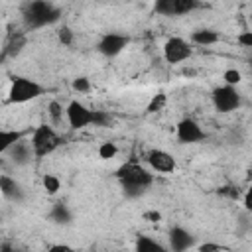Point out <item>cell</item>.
Instances as JSON below:
<instances>
[{
  "mask_svg": "<svg viewBox=\"0 0 252 252\" xmlns=\"http://www.w3.org/2000/svg\"><path fill=\"white\" fill-rule=\"evenodd\" d=\"M124 193L128 197H140L144 193V187H138V185H124Z\"/></svg>",
  "mask_w": 252,
  "mask_h": 252,
  "instance_id": "83f0119b",
  "label": "cell"
},
{
  "mask_svg": "<svg viewBox=\"0 0 252 252\" xmlns=\"http://www.w3.org/2000/svg\"><path fill=\"white\" fill-rule=\"evenodd\" d=\"M59 136L45 124L37 126V130L33 132V138H32V148H33V154L37 158H43L47 154H51L57 146H59Z\"/></svg>",
  "mask_w": 252,
  "mask_h": 252,
  "instance_id": "7a4b0ae2",
  "label": "cell"
},
{
  "mask_svg": "<svg viewBox=\"0 0 252 252\" xmlns=\"http://www.w3.org/2000/svg\"><path fill=\"white\" fill-rule=\"evenodd\" d=\"M219 193H222V195H226L230 199H238V189H234V187H222Z\"/></svg>",
  "mask_w": 252,
  "mask_h": 252,
  "instance_id": "4dcf8cb0",
  "label": "cell"
},
{
  "mask_svg": "<svg viewBox=\"0 0 252 252\" xmlns=\"http://www.w3.org/2000/svg\"><path fill=\"white\" fill-rule=\"evenodd\" d=\"M213 102L217 106V110L220 112H230L234 110L238 104H240V96L238 93L232 89V85H226V87H220L213 93Z\"/></svg>",
  "mask_w": 252,
  "mask_h": 252,
  "instance_id": "5b68a950",
  "label": "cell"
},
{
  "mask_svg": "<svg viewBox=\"0 0 252 252\" xmlns=\"http://www.w3.org/2000/svg\"><path fill=\"white\" fill-rule=\"evenodd\" d=\"M24 43H26V39H24L22 35H18V39H14V41L10 43V47H6V49H4V55H6V53H10V55H16V53L22 49V45H24Z\"/></svg>",
  "mask_w": 252,
  "mask_h": 252,
  "instance_id": "cb8c5ba5",
  "label": "cell"
},
{
  "mask_svg": "<svg viewBox=\"0 0 252 252\" xmlns=\"http://www.w3.org/2000/svg\"><path fill=\"white\" fill-rule=\"evenodd\" d=\"M59 14L61 12L57 8H53L47 0H32L24 10V20L28 26L39 28V26H45V24L59 20Z\"/></svg>",
  "mask_w": 252,
  "mask_h": 252,
  "instance_id": "6da1fadb",
  "label": "cell"
},
{
  "mask_svg": "<svg viewBox=\"0 0 252 252\" xmlns=\"http://www.w3.org/2000/svg\"><path fill=\"white\" fill-rule=\"evenodd\" d=\"M197 8V0H175V14H187Z\"/></svg>",
  "mask_w": 252,
  "mask_h": 252,
  "instance_id": "d6986e66",
  "label": "cell"
},
{
  "mask_svg": "<svg viewBox=\"0 0 252 252\" xmlns=\"http://www.w3.org/2000/svg\"><path fill=\"white\" fill-rule=\"evenodd\" d=\"M98 154H100V158H102V159H110V158H114V156H116V146H114L112 142H106V144H102V146H100Z\"/></svg>",
  "mask_w": 252,
  "mask_h": 252,
  "instance_id": "603a6c76",
  "label": "cell"
},
{
  "mask_svg": "<svg viewBox=\"0 0 252 252\" xmlns=\"http://www.w3.org/2000/svg\"><path fill=\"white\" fill-rule=\"evenodd\" d=\"M169 242H171V248H173V250L181 252V250H187V248L193 244V236H191L185 228L175 226V228H171V232H169Z\"/></svg>",
  "mask_w": 252,
  "mask_h": 252,
  "instance_id": "8fae6325",
  "label": "cell"
},
{
  "mask_svg": "<svg viewBox=\"0 0 252 252\" xmlns=\"http://www.w3.org/2000/svg\"><path fill=\"white\" fill-rule=\"evenodd\" d=\"M12 156H14V161H18V163H26V161L30 159L32 152H30L28 144H24V142H16V144L12 146Z\"/></svg>",
  "mask_w": 252,
  "mask_h": 252,
  "instance_id": "2e32d148",
  "label": "cell"
},
{
  "mask_svg": "<svg viewBox=\"0 0 252 252\" xmlns=\"http://www.w3.org/2000/svg\"><path fill=\"white\" fill-rule=\"evenodd\" d=\"M217 39H219V35L213 30H199L193 33V41L199 45H211V43H217Z\"/></svg>",
  "mask_w": 252,
  "mask_h": 252,
  "instance_id": "5bb4252c",
  "label": "cell"
},
{
  "mask_svg": "<svg viewBox=\"0 0 252 252\" xmlns=\"http://www.w3.org/2000/svg\"><path fill=\"white\" fill-rule=\"evenodd\" d=\"M73 89H75V91L85 93V91H89V81H87L85 77H79V79H75V81H73Z\"/></svg>",
  "mask_w": 252,
  "mask_h": 252,
  "instance_id": "f1b7e54d",
  "label": "cell"
},
{
  "mask_svg": "<svg viewBox=\"0 0 252 252\" xmlns=\"http://www.w3.org/2000/svg\"><path fill=\"white\" fill-rule=\"evenodd\" d=\"M116 175L122 181V185H138V187L146 189L152 183V173H148L138 163H124L122 167H118Z\"/></svg>",
  "mask_w": 252,
  "mask_h": 252,
  "instance_id": "277c9868",
  "label": "cell"
},
{
  "mask_svg": "<svg viewBox=\"0 0 252 252\" xmlns=\"http://www.w3.org/2000/svg\"><path fill=\"white\" fill-rule=\"evenodd\" d=\"M165 94L163 93H159V94H156L152 100H150V104H148V112L152 114V112H158V110H161L163 108V104H165Z\"/></svg>",
  "mask_w": 252,
  "mask_h": 252,
  "instance_id": "ffe728a7",
  "label": "cell"
},
{
  "mask_svg": "<svg viewBox=\"0 0 252 252\" xmlns=\"http://www.w3.org/2000/svg\"><path fill=\"white\" fill-rule=\"evenodd\" d=\"M20 138H22V134L16 132V130H2V134H0V150L2 152L10 150L16 142H20Z\"/></svg>",
  "mask_w": 252,
  "mask_h": 252,
  "instance_id": "4fadbf2b",
  "label": "cell"
},
{
  "mask_svg": "<svg viewBox=\"0 0 252 252\" xmlns=\"http://www.w3.org/2000/svg\"><path fill=\"white\" fill-rule=\"evenodd\" d=\"M199 250H201V252H209V250H226V246H220V244H203Z\"/></svg>",
  "mask_w": 252,
  "mask_h": 252,
  "instance_id": "d6a6232c",
  "label": "cell"
},
{
  "mask_svg": "<svg viewBox=\"0 0 252 252\" xmlns=\"http://www.w3.org/2000/svg\"><path fill=\"white\" fill-rule=\"evenodd\" d=\"M49 114L53 116V120H59V118H61L63 108H61V104H59L57 100H51V102H49Z\"/></svg>",
  "mask_w": 252,
  "mask_h": 252,
  "instance_id": "4316f807",
  "label": "cell"
},
{
  "mask_svg": "<svg viewBox=\"0 0 252 252\" xmlns=\"http://www.w3.org/2000/svg\"><path fill=\"white\" fill-rule=\"evenodd\" d=\"M93 124L94 126H108L110 124V116L102 110H94L93 112Z\"/></svg>",
  "mask_w": 252,
  "mask_h": 252,
  "instance_id": "7402d4cb",
  "label": "cell"
},
{
  "mask_svg": "<svg viewBox=\"0 0 252 252\" xmlns=\"http://www.w3.org/2000/svg\"><path fill=\"white\" fill-rule=\"evenodd\" d=\"M51 250H71L69 246H61V244H57V246H51Z\"/></svg>",
  "mask_w": 252,
  "mask_h": 252,
  "instance_id": "e575fe53",
  "label": "cell"
},
{
  "mask_svg": "<svg viewBox=\"0 0 252 252\" xmlns=\"http://www.w3.org/2000/svg\"><path fill=\"white\" fill-rule=\"evenodd\" d=\"M224 81L228 85H238L240 83V73L236 69H228V71H224Z\"/></svg>",
  "mask_w": 252,
  "mask_h": 252,
  "instance_id": "d4e9b609",
  "label": "cell"
},
{
  "mask_svg": "<svg viewBox=\"0 0 252 252\" xmlns=\"http://www.w3.org/2000/svg\"><path fill=\"white\" fill-rule=\"evenodd\" d=\"M0 189H2V195L6 199H20L22 193H20V185L16 181H12L8 175H2L0 177Z\"/></svg>",
  "mask_w": 252,
  "mask_h": 252,
  "instance_id": "7c38bea8",
  "label": "cell"
},
{
  "mask_svg": "<svg viewBox=\"0 0 252 252\" xmlns=\"http://www.w3.org/2000/svg\"><path fill=\"white\" fill-rule=\"evenodd\" d=\"M128 43V37L120 35V33H106L100 41H98V51L106 57H112L116 53H120Z\"/></svg>",
  "mask_w": 252,
  "mask_h": 252,
  "instance_id": "9c48e42d",
  "label": "cell"
},
{
  "mask_svg": "<svg viewBox=\"0 0 252 252\" xmlns=\"http://www.w3.org/2000/svg\"><path fill=\"white\" fill-rule=\"evenodd\" d=\"M51 220H55V222H59V224H67L69 220H71V213H69V209H67V205H63V203H57L55 207H53V211H51Z\"/></svg>",
  "mask_w": 252,
  "mask_h": 252,
  "instance_id": "9a60e30c",
  "label": "cell"
},
{
  "mask_svg": "<svg viewBox=\"0 0 252 252\" xmlns=\"http://www.w3.org/2000/svg\"><path fill=\"white\" fill-rule=\"evenodd\" d=\"M163 55L169 63H179V61H185L189 55H191V47L185 39L181 37H171L167 39V43L163 45Z\"/></svg>",
  "mask_w": 252,
  "mask_h": 252,
  "instance_id": "8992f818",
  "label": "cell"
},
{
  "mask_svg": "<svg viewBox=\"0 0 252 252\" xmlns=\"http://www.w3.org/2000/svg\"><path fill=\"white\" fill-rule=\"evenodd\" d=\"M156 12L163 16L175 14V0H156Z\"/></svg>",
  "mask_w": 252,
  "mask_h": 252,
  "instance_id": "ac0fdd59",
  "label": "cell"
},
{
  "mask_svg": "<svg viewBox=\"0 0 252 252\" xmlns=\"http://www.w3.org/2000/svg\"><path fill=\"white\" fill-rule=\"evenodd\" d=\"M238 41L244 45V47H252V32H242L238 35Z\"/></svg>",
  "mask_w": 252,
  "mask_h": 252,
  "instance_id": "f546056e",
  "label": "cell"
},
{
  "mask_svg": "<svg viewBox=\"0 0 252 252\" xmlns=\"http://www.w3.org/2000/svg\"><path fill=\"white\" fill-rule=\"evenodd\" d=\"M43 187L47 193H57L59 191V179L55 175H43Z\"/></svg>",
  "mask_w": 252,
  "mask_h": 252,
  "instance_id": "44dd1931",
  "label": "cell"
},
{
  "mask_svg": "<svg viewBox=\"0 0 252 252\" xmlns=\"http://www.w3.org/2000/svg\"><path fill=\"white\" fill-rule=\"evenodd\" d=\"M41 93H43V89L35 81L26 79V77H16L10 87V100L12 102H28V100L39 96Z\"/></svg>",
  "mask_w": 252,
  "mask_h": 252,
  "instance_id": "3957f363",
  "label": "cell"
},
{
  "mask_svg": "<svg viewBox=\"0 0 252 252\" xmlns=\"http://www.w3.org/2000/svg\"><path fill=\"white\" fill-rule=\"evenodd\" d=\"M148 161H150V165H152L156 171L167 173V171H173V169H175V159H173L167 152H163V150H154V152H150Z\"/></svg>",
  "mask_w": 252,
  "mask_h": 252,
  "instance_id": "30bf717a",
  "label": "cell"
},
{
  "mask_svg": "<svg viewBox=\"0 0 252 252\" xmlns=\"http://www.w3.org/2000/svg\"><path fill=\"white\" fill-rule=\"evenodd\" d=\"M136 248H138V250H142V252H146V250H158V252H161V250H163V246H161V244H158V242L150 240L148 236H140V238H138V242H136Z\"/></svg>",
  "mask_w": 252,
  "mask_h": 252,
  "instance_id": "e0dca14e",
  "label": "cell"
},
{
  "mask_svg": "<svg viewBox=\"0 0 252 252\" xmlns=\"http://www.w3.org/2000/svg\"><path fill=\"white\" fill-rule=\"evenodd\" d=\"M177 138H179L181 142H185V144H193V142L203 140L205 134H203L201 126H199L195 120L185 118V120H181V122L177 124Z\"/></svg>",
  "mask_w": 252,
  "mask_h": 252,
  "instance_id": "ba28073f",
  "label": "cell"
},
{
  "mask_svg": "<svg viewBox=\"0 0 252 252\" xmlns=\"http://www.w3.org/2000/svg\"><path fill=\"white\" fill-rule=\"evenodd\" d=\"M59 41H61L63 45H71V43H73V32H71L69 28L59 30Z\"/></svg>",
  "mask_w": 252,
  "mask_h": 252,
  "instance_id": "484cf974",
  "label": "cell"
},
{
  "mask_svg": "<svg viewBox=\"0 0 252 252\" xmlns=\"http://www.w3.org/2000/svg\"><path fill=\"white\" fill-rule=\"evenodd\" d=\"M144 217H146L150 222H159V220H161V215H159L158 211H148Z\"/></svg>",
  "mask_w": 252,
  "mask_h": 252,
  "instance_id": "1f68e13d",
  "label": "cell"
},
{
  "mask_svg": "<svg viewBox=\"0 0 252 252\" xmlns=\"http://www.w3.org/2000/svg\"><path fill=\"white\" fill-rule=\"evenodd\" d=\"M93 112L94 110H89L85 104L73 100L67 106V118H69L71 128H85V126L93 124Z\"/></svg>",
  "mask_w": 252,
  "mask_h": 252,
  "instance_id": "52a82bcc",
  "label": "cell"
},
{
  "mask_svg": "<svg viewBox=\"0 0 252 252\" xmlns=\"http://www.w3.org/2000/svg\"><path fill=\"white\" fill-rule=\"evenodd\" d=\"M244 205H246V209L252 213V187L248 189V193H246V197H244Z\"/></svg>",
  "mask_w": 252,
  "mask_h": 252,
  "instance_id": "836d02e7",
  "label": "cell"
},
{
  "mask_svg": "<svg viewBox=\"0 0 252 252\" xmlns=\"http://www.w3.org/2000/svg\"><path fill=\"white\" fill-rule=\"evenodd\" d=\"M250 65H252V61H250Z\"/></svg>",
  "mask_w": 252,
  "mask_h": 252,
  "instance_id": "d590c367",
  "label": "cell"
}]
</instances>
